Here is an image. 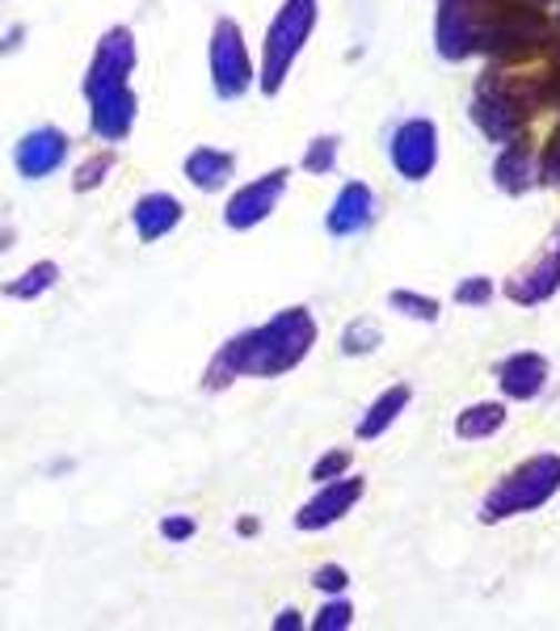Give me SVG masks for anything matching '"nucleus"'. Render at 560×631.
Listing matches in <instances>:
<instances>
[{
	"label": "nucleus",
	"mask_w": 560,
	"mask_h": 631,
	"mask_svg": "<svg viewBox=\"0 0 560 631\" xmlns=\"http://www.w3.org/2000/svg\"><path fill=\"white\" fill-rule=\"evenodd\" d=\"M317 341V320L308 316V308H287L274 320H266L261 329L232 337L220 354L211 358L202 388L207 392H220L232 379L249 375V379H274L296 371L308 350Z\"/></svg>",
	"instance_id": "1"
},
{
	"label": "nucleus",
	"mask_w": 560,
	"mask_h": 631,
	"mask_svg": "<svg viewBox=\"0 0 560 631\" xmlns=\"http://www.w3.org/2000/svg\"><path fill=\"white\" fill-rule=\"evenodd\" d=\"M557 493H560V454H536V459L519 463L498 489H489L484 505H480V522H501V518H514V513L540 510Z\"/></svg>",
	"instance_id": "2"
},
{
	"label": "nucleus",
	"mask_w": 560,
	"mask_h": 631,
	"mask_svg": "<svg viewBox=\"0 0 560 631\" xmlns=\"http://www.w3.org/2000/svg\"><path fill=\"white\" fill-rule=\"evenodd\" d=\"M317 26V0H287L279 18L266 30V51H261V93H279L291 63L300 60L303 42Z\"/></svg>",
	"instance_id": "3"
},
{
	"label": "nucleus",
	"mask_w": 560,
	"mask_h": 631,
	"mask_svg": "<svg viewBox=\"0 0 560 631\" xmlns=\"http://www.w3.org/2000/svg\"><path fill=\"white\" fill-rule=\"evenodd\" d=\"M211 84L223 101L244 98L253 84V60H249V47L232 18H220L211 30Z\"/></svg>",
	"instance_id": "4"
},
{
	"label": "nucleus",
	"mask_w": 560,
	"mask_h": 631,
	"mask_svg": "<svg viewBox=\"0 0 560 631\" xmlns=\"http://www.w3.org/2000/svg\"><path fill=\"white\" fill-rule=\"evenodd\" d=\"M392 164L404 181H426L439 164V127L430 119H409L397 127V136L388 143Z\"/></svg>",
	"instance_id": "5"
},
{
	"label": "nucleus",
	"mask_w": 560,
	"mask_h": 631,
	"mask_svg": "<svg viewBox=\"0 0 560 631\" xmlns=\"http://www.w3.org/2000/svg\"><path fill=\"white\" fill-rule=\"evenodd\" d=\"M472 119L477 127L484 131V139H493V143H510V139L522 136V127H527V106L514 101L501 84L484 77L477 89V101H472Z\"/></svg>",
	"instance_id": "6"
},
{
	"label": "nucleus",
	"mask_w": 560,
	"mask_h": 631,
	"mask_svg": "<svg viewBox=\"0 0 560 631\" xmlns=\"http://www.w3.org/2000/svg\"><path fill=\"white\" fill-rule=\"evenodd\" d=\"M287 178H291L287 169H274V173H266V178L240 186L237 194L228 198V207H223V223L237 228V232L258 228L261 219H270V211L279 207L282 190H287Z\"/></svg>",
	"instance_id": "7"
},
{
	"label": "nucleus",
	"mask_w": 560,
	"mask_h": 631,
	"mask_svg": "<svg viewBox=\"0 0 560 631\" xmlns=\"http://www.w3.org/2000/svg\"><path fill=\"white\" fill-rule=\"evenodd\" d=\"M367 493V484H362V475L354 480V475H338V480H324L320 484V493L303 505L300 513H296V527L300 531H324V527H333V522H341L346 513L354 510V501Z\"/></svg>",
	"instance_id": "8"
},
{
	"label": "nucleus",
	"mask_w": 560,
	"mask_h": 631,
	"mask_svg": "<svg viewBox=\"0 0 560 631\" xmlns=\"http://www.w3.org/2000/svg\"><path fill=\"white\" fill-rule=\"evenodd\" d=\"M557 291H560V232L543 244V253L531 266H522L519 274L506 282V296L514 299V303H527V308L552 299Z\"/></svg>",
	"instance_id": "9"
},
{
	"label": "nucleus",
	"mask_w": 560,
	"mask_h": 631,
	"mask_svg": "<svg viewBox=\"0 0 560 631\" xmlns=\"http://www.w3.org/2000/svg\"><path fill=\"white\" fill-rule=\"evenodd\" d=\"M131 68H136V39H131V30H110L106 42H101L98 60H93V72H89V80H84L89 98H98V93H106V89L127 84Z\"/></svg>",
	"instance_id": "10"
},
{
	"label": "nucleus",
	"mask_w": 560,
	"mask_h": 631,
	"mask_svg": "<svg viewBox=\"0 0 560 631\" xmlns=\"http://www.w3.org/2000/svg\"><path fill=\"white\" fill-rule=\"evenodd\" d=\"M371 219H376V194H371V186H367V181H350V186H341L333 211L324 216V228H329L333 237H359V232L371 228Z\"/></svg>",
	"instance_id": "11"
},
{
	"label": "nucleus",
	"mask_w": 560,
	"mask_h": 631,
	"mask_svg": "<svg viewBox=\"0 0 560 631\" xmlns=\"http://www.w3.org/2000/svg\"><path fill=\"white\" fill-rule=\"evenodd\" d=\"M498 379L501 392L510 395V400H536L548 388V358L519 350V354H510L498 367Z\"/></svg>",
	"instance_id": "12"
},
{
	"label": "nucleus",
	"mask_w": 560,
	"mask_h": 631,
	"mask_svg": "<svg viewBox=\"0 0 560 631\" xmlns=\"http://www.w3.org/2000/svg\"><path fill=\"white\" fill-rule=\"evenodd\" d=\"M178 223H181V202L173 194L157 190V194H143L140 202H136V232H140L143 244L164 240Z\"/></svg>",
	"instance_id": "13"
},
{
	"label": "nucleus",
	"mask_w": 560,
	"mask_h": 631,
	"mask_svg": "<svg viewBox=\"0 0 560 631\" xmlns=\"http://www.w3.org/2000/svg\"><path fill=\"white\" fill-rule=\"evenodd\" d=\"M93 127L106 139H122L136 127V93L119 84V89H106L93 98Z\"/></svg>",
	"instance_id": "14"
},
{
	"label": "nucleus",
	"mask_w": 560,
	"mask_h": 631,
	"mask_svg": "<svg viewBox=\"0 0 560 631\" xmlns=\"http://www.w3.org/2000/svg\"><path fill=\"white\" fill-rule=\"evenodd\" d=\"M237 173V157L232 152H220V148H194L186 157V178L199 186L202 194H216L223 190Z\"/></svg>",
	"instance_id": "15"
},
{
	"label": "nucleus",
	"mask_w": 560,
	"mask_h": 631,
	"mask_svg": "<svg viewBox=\"0 0 560 631\" xmlns=\"http://www.w3.org/2000/svg\"><path fill=\"white\" fill-rule=\"evenodd\" d=\"M493 181H498L506 194H522V190L536 181L527 143H519V139H510V143H506V152H501L498 164H493Z\"/></svg>",
	"instance_id": "16"
},
{
	"label": "nucleus",
	"mask_w": 560,
	"mask_h": 631,
	"mask_svg": "<svg viewBox=\"0 0 560 631\" xmlns=\"http://www.w3.org/2000/svg\"><path fill=\"white\" fill-rule=\"evenodd\" d=\"M409 395H413V392H409L404 383H397V388H388V392H383L380 400H376V404L367 409V417H362V421H359V438H362V442L380 438L383 430H388V425H392V421H397V417L404 413Z\"/></svg>",
	"instance_id": "17"
},
{
	"label": "nucleus",
	"mask_w": 560,
	"mask_h": 631,
	"mask_svg": "<svg viewBox=\"0 0 560 631\" xmlns=\"http://www.w3.org/2000/svg\"><path fill=\"white\" fill-rule=\"evenodd\" d=\"M506 425V409L493 404V400H484V404H472V409H463L456 417V434L468 438V442H480V438H493Z\"/></svg>",
	"instance_id": "18"
},
{
	"label": "nucleus",
	"mask_w": 560,
	"mask_h": 631,
	"mask_svg": "<svg viewBox=\"0 0 560 631\" xmlns=\"http://www.w3.org/2000/svg\"><path fill=\"white\" fill-rule=\"evenodd\" d=\"M60 160H63V136H56V131H39V136L21 148L26 173H47V169L60 164Z\"/></svg>",
	"instance_id": "19"
},
{
	"label": "nucleus",
	"mask_w": 560,
	"mask_h": 631,
	"mask_svg": "<svg viewBox=\"0 0 560 631\" xmlns=\"http://www.w3.org/2000/svg\"><path fill=\"white\" fill-rule=\"evenodd\" d=\"M380 341H383V333H380V324H376V320H354V324L341 333V354L346 358L371 354Z\"/></svg>",
	"instance_id": "20"
},
{
	"label": "nucleus",
	"mask_w": 560,
	"mask_h": 631,
	"mask_svg": "<svg viewBox=\"0 0 560 631\" xmlns=\"http://www.w3.org/2000/svg\"><path fill=\"white\" fill-rule=\"evenodd\" d=\"M303 169H308L312 178L333 173V169H338V136L312 139V143H308V152H303Z\"/></svg>",
	"instance_id": "21"
},
{
	"label": "nucleus",
	"mask_w": 560,
	"mask_h": 631,
	"mask_svg": "<svg viewBox=\"0 0 560 631\" xmlns=\"http://www.w3.org/2000/svg\"><path fill=\"white\" fill-rule=\"evenodd\" d=\"M388 303H392V312L409 316V320H439V299L418 296V291H392Z\"/></svg>",
	"instance_id": "22"
},
{
	"label": "nucleus",
	"mask_w": 560,
	"mask_h": 631,
	"mask_svg": "<svg viewBox=\"0 0 560 631\" xmlns=\"http://www.w3.org/2000/svg\"><path fill=\"white\" fill-rule=\"evenodd\" d=\"M350 623H354V607H350V602H324L320 614L312 619L317 631H346Z\"/></svg>",
	"instance_id": "23"
},
{
	"label": "nucleus",
	"mask_w": 560,
	"mask_h": 631,
	"mask_svg": "<svg viewBox=\"0 0 560 631\" xmlns=\"http://www.w3.org/2000/svg\"><path fill=\"white\" fill-rule=\"evenodd\" d=\"M493 299V278H463L456 287V303H468V308H484Z\"/></svg>",
	"instance_id": "24"
},
{
	"label": "nucleus",
	"mask_w": 560,
	"mask_h": 631,
	"mask_svg": "<svg viewBox=\"0 0 560 631\" xmlns=\"http://www.w3.org/2000/svg\"><path fill=\"white\" fill-rule=\"evenodd\" d=\"M346 472H350V451H329L312 463V480H317V484L338 480V475H346Z\"/></svg>",
	"instance_id": "25"
},
{
	"label": "nucleus",
	"mask_w": 560,
	"mask_h": 631,
	"mask_svg": "<svg viewBox=\"0 0 560 631\" xmlns=\"http://www.w3.org/2000/svg\"><path fill=\"white\" fill-rule=\"evenodd\" d=\"M312 585H317L320 593H341L350 585V572L341 569V564H324V569L312 572Z\"/></svg>",
	"instance_id": "26"
},
{
	"label": "nucleus",
	"mask_w": 560,
	"mask_h": 631,
	"mask_svg": "<svg viewBox=\"0 0 560 631\" xmlns=\"http://www.w3.org/2000/svg\"><path fill=\"white\" fill-rule=\"evenodd\" d=\"M194 531H199V527H194V518H190V513H178V518H164V522H160V534H164L169 543H186Z\"/></svg>",
	"instance_id": "27"
},
{
	"label": "nucleus",
	"mask_w": 560,
	"mask_h": 631,
	"mask_svg": "<svg viewBox=\"0 0 560 631\" xmlns=\"http://www.w3.org/2000/svg\"><path fill=\"white\" fill-rule=\"evenodd\" d=\"M110 164H114V157H110V152H106V157H98V160H89V164L80 169L77 190H89V186H98V181H101V173H106Z\"/></svg>",
	"instance_id": "28"
},
{
	"label": "nucleus",
	"mask_w": 560,
	"mask_h": 631,
	"mask_svg": "<svg viewBox=\"0 0 560 631\" xmlns=\"http://www.w3.org/2000/svg\"><path fill=\"white\" fill-rule=\"evenodd\" d=\"M540 173L548 186H560V131H557V139H552V148H548V157H543Z\"/></svg>",
	"instance_id": "29"
},
{
	"label": "nucleus",
	"mask_w": 560,
	"mask_h": 631,
	"mask_svg": "<svg viewBox=\"0 0 560 631\" xmlns=\"http://www.w3.org/2000/svg\"><path fill=\"white\" fill-rule=\"evenodd\" d=\"M51 278H56V266H39V270H30V278H26L21 287H13V291H26V296H30V291H42Z\"/></svg>",
	"instance_id": "30"
},
{
	"label": "nucleus",
	"mask_w": 560,
	"mask_h": 631,
	"mask_svg": "<svg viewBox=\"0 0 560 631\" xmlns=\"http://www.w3.org/2000/svg\"><path fill=\"white\" fill-rule=\"evenodd\" d=\"M274 628L287 631V628H300V611H282L279 619H274Z\"/></svg>",
	"instance_id": "31"
},
{
	"label": "nucleus",
	"mask_w": 560,
	"mask_h": 631,
	"mask_svg": "<svg viewBox=\"0 0 560 631\" xmlns=\"http://www.w3.org/2000/svg\"><path fill=\"white\" fill-rule=\"evenodd\" d=\"M237 531H240V534H258V531H261V522H258V518H240Z\"/></svg>",
	"instance_id": "32"
}]
</instances>
